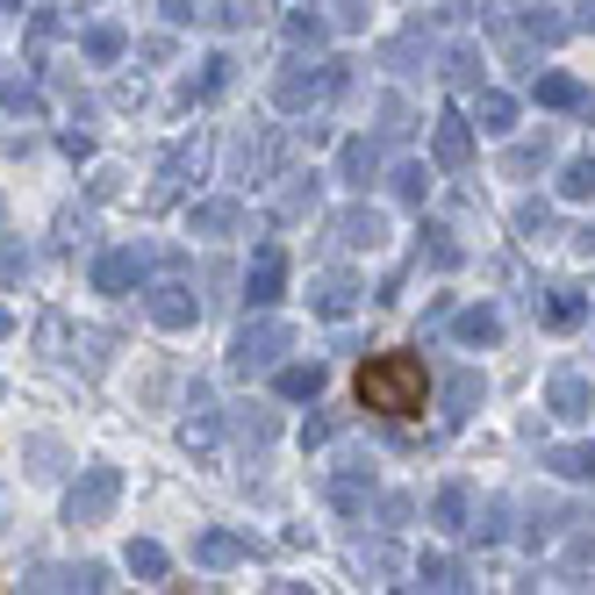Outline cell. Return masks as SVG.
<instances>
[{"mask_svg":"<svg viewBox=\"0 0 595 595\" xmlns=\"http://www.w3.org/2000/svg\"><path fill=\"white\" fill-rule=\"evenodd\" d=\"M352 402L373 409V417H394V423L423 417V409H431V366L417 352H373L352 373Z\"/></svg>","mask_w":595,"mask_h":595,"instance_id":"6da1fadb","label":"cell"},{"mask_svg":"<svg viewBox=\"0 0 595 595\" xmlns=\"http://www.w3.org/2000/svg\"><path fill=\"white\" fill-rule=\"evenodd\" d=\"M287 345H295V330H287V324H252V330H237L230 373H266V366H280Z\"/></svg>","mask_w":595,"mask_h":595,"instance_id":"7a4b0ae2","label":"cell"},{"mask_svg":"<svg viewBox=\"0 0 595 595\" xmlns=\"http://www.w3.org/2000/svg\"><path fill=\"white\" fill-rule=\"evenodd\" d=\"M115 495H122V474H115V466H86V481L65 495V516H72V524H101V516L115 510Z\"/></svg>","mask_w":595,"mask_h":595,"instance_id":"3957f363","label":"cell"},{"mask_svg":"<svg viewBox=\"0 0 595 595\" xmlns=\"http://www.w3.org/2000/svg\"><path fill=\"white\" fill-rule=\"evenodd\" d=\"M273 158H280V136L273 130H244L230 144V179H266Z\"/></svg>","mask_w":595,"mask_h":595,"instance_id":"277c9868","label":"cell"},{"mask_svg":"<svg viewBox=\"0 0 595 595\" xmlns=\"http://www.w3.org/2000/svg\"><path fill=\"white\" fill-rule=\"evenodd\" d=\"M280 280H287V252H280V244H266V252H258V266H252V280H244L252 309H273V301H280Z\"/></svg>","mask_w":595,"mask_h":595,"instance_id":"5b68a950","label":"cell"},{"mask_svg":"<svg viewBox=\"0 0 595 595\" xmlns=\"http://www.w3.org/2000/svg\"><path fill=\"white\" fill-rule=\"evenodd\" d=\"M194 316H202V309H194V295H187L179 280H158V287H151V324H165V330H187Z\"/></svg>","mask_w":595,"mask_h":595,"instance_id":"8992f818","label":"cell"},{"mask_svg":"<svg viewBox=\"0 0 595 595\" xmlns=\"http://www.w3.org/2000/svg\"><path fill=\"white\" fill-rule=\"evenodd\" d=\"M366 495H373V460H352L330 481V502H338V510H366Z\"/></svg>","mask_w":595,"mask_h":595,"instance_id":"52a82bcc","label":"cell"},{"mask_svg":"<svg viewBox=\"0 0 595 595\" xmlns=\"http://www.w3.org/2000/svg\"><path fill=\"white\" fill-rule=\"evenodd\" d=\"M380 237H388V223H380L373 208H352V216L338 223V244H345V252H373Z\"/></svg>","mask_w":595,"mask_h":595,"instance_id":"ba28073f","label":"cell"},{"mask_svg":"<svg viewBox=\"0 0 595 595\" xmlns=\"http://www.w3.org/2000/svg\"><path fill=\"white\" fill-rule=\"evenodd\" d=\"M244 553H252V545H244L237 531H208V538L194 545V560H202V567H237Z\"/></svg>","mask_w":595,"mask_h":595,"instance_id":"9c48e42d","label":"cell"},{"mask_svg":"<svg viewBox=\"0 0 595 595\" xmlns=\"http://www.w3.org/2000/svg\"><path fill=\"white\" fill-rule=\"evenodd\" d=\"M273 388H280L287 402H309V394H324V366H280Z\"/></svg>","mask_w":595,"mask_h":595,"instance_id":"30bf717a","label":"cell"},{"mask_svg":"<svg viewBox=\"0 0 595 595\" xmlns=\"http://www.w3.org/2000/svg\"><path fill=\"white\" fill-rule=\"evenodd\" d=\"M466 151H474V130L460 115H445L438 122V165H466Z\"/></svg>","mask_w":595,"mask_h":595,"instance_id":"8fae6325","label":"cell"},{"mask_svg":"<svg viewBox=\"0 0 595 595\" xmlns=\"http://www.w3.org/2000/svg\"><path fill=\"white\" fill-rule=\"evenodd\" d=\"M130 280H136V252H109V258L94 266V287H101V295H122Z\"/></svg>","mask_w":595,"mask_h":595,"instance_id":"7c38bea8","label":"cell"},{"mask_svg":"<svg viewBox=\"0 0 595 595\" xmlns=\"http://www.w3.org/2000/svg\"><path fill=\"white\" fill-rule=\"evenodd\" d=\"M237 202H202V208H194V230H202V237H230L237 230Z\"/></svg>","mask_w":595,"mask_h":595,"instance_id":"4fadbf2b","label":"cell"},{"mask_svg":"<svg viewBox=\"0 0 595 595\" xmlns=\"http://www.w3.org/2000/svg\"><path fill=\"white\" fill-rule=\"evenodd\" d=\"M352 301H359V287H352V280H338V273H330V280L316 287V309H324V316H345Z\"/></svg>","mask_w":595,"mask_h":595,"instance_id":"5bb4252c","label":"cell"},{"mask_svg":"<svg viewBox=\"0 0 595 595\" xmlns=\"http://www.w3.org/2000/svg\"><path fill=\"white\" fill-rule=\"evenodd\" d=\"M553 409H560V417H588V388L574 373H560L553 380Z\"/></svg>","mask_w":595,"mask_h":595,"instance_id":"9a60e30c","label":"cell"},{"mask_svg":"<svg viewBox=\"0 0 595 595\" xmlns=\"http://www.w3.org/2000/svg\"><path fill=\"white\" fill-rule=\"evenodd\" d=\"M445 402H452V417H466V409L481 402V373H452L445 380Z\"/></svg>","mask_w":595,"mask_h":595,"instance_id":"2e32d148","label":"cell"},{"mask_svg":"<svg viewBox=\"0 0 595 595\" xmlns=\"http://www.w3.org/2000/svg\"><path fill=\"white\" fill-rule=\"evenodd\" d=\"M122 43H130V37H122V29H115V22H101V29H86V58H101V65H109V58H122Z\"/></svg>","mask_w":595,"mask_h":595,"instance_id":"e0dca14e","label":"cell"},{"mask_svg":"<svg viewBox=\"0 0 595 595\" xmlns=\"http://www.w3.org/2000/svg\"><path fill=\"white\" fill-rule=\"evenodd\" d=\"M130 574H144V582H158V574H165V545L136 538V545H130Z\"/></svg>","mask_w":595,"mask_h":595,"instance_id":"ac0fdd59","label":"cell"},{"mask_svg":"<svg viewBox=\"0 0 595 595\" xmlns=\"http://www.w3.org/2000/svg\"><path fill=\"white\" fill-rule=\"evenodd\" d=\"M29 474H65V452L51 438H29Z\"/></svg>","mask_w":595,"mask_h":595,"instance_id":"d6986e66","label":"cell"},{"mask_svg":"<svg viewBox=\"0 0 595 595\" xmlns=\"http://www.w3.org/2000/svg\"><path fill=\"white\" fill-rule=\"evenodd\" d=\"M495 330H502V324H495V309H466V316H460V338H466V345H488Z\"/></svg>","mask_w":595,"mask_h":595,"instance_id":"ffe728a7","label":"cell"},{"mask_svg":"<svg viewBox=\"0 0 595 595\" xmlns=\"http://www.w3.org/2000/svg\"><path fill=\"white\" fill-rule=\"evenodd\" d=\"M545 316H553L560 330H567V324H582V295H574V287H553V301H545Z\"/></svg>","mask_w":595,"mask_h":595,"instance_id":"44dd1931","label":"cell"},{"mask_svg":"<svg viewBox=\"0 0 595 595\" xmlns=\"http://www.w3.org/2000/svg\"><path fill=\"white\" fill-rule=\"evenodd\" d=\"M394 567H402L394 545H359V574H394Z\"/></svg>","mask_w":595,"mask_h":595,"instance_id":"7402d4cb","label":"cell"},{"mask_svg":"<svg viewBox=\"0 0 595 595\" xmlns=\"http://www.w3.org/2000/svg\"><path fill=\"white\" fill-rule=\"evenodd\" d=\"M345 179H359V187L373 179V144H359V136L345 144Z\"/></svg>","mask_w":595,"mask_h":595,"instance_id":"603a6c76","label":"cell"},{"mask_svg":"<svg viewBox=\"0 0 595 595\" xmlns=\"http://www.w3.org/2000/svg\"><path fill=\"white\" fill-rule=\"evenodd\" d=\"M179 438H187V452H208V445H216V417H208V402H202V417H187V431H179Z\"/></svg>","mask_w":595,"mask_h":595,"instance_id":"cb8c5ba5","label":"cell"},{"mask_svg":"<svg viewBox=\"0 0 595 595\" xmlns=\"http://www.w3.org/2000/svg\"><path fill=\"white\" fill-rule=\"evenodd\" d=\"M481 130H495V136H502V130H516V109H510L502 94H488V101H481Z\"/></svg>","mask_w":595,"mask_h":595,"instance_id":"d4e9b609","label":"cell"},{"mask_svg":"<svg viewBox=\"0 0 595 595\" xmlns=\"http://www.w3.org/2000/svg\"><path fill=\"white\" fill-rule=\"evenodd\" d=\"M223 86H230V58H208V72L187 86V94H202V101H208V94H223Z\"/></svg>","mask_w":595,"mask_h":595,"instance_id":"484cf974","label":"cell"},{"mask_svg":"<svg viewBox=\"0 0 595 595\" xmlns=\"http://www.w3.org/2000/svg\"><path fill=\"white\" fill-rule=\"evenodd\" d=\"M538 101H553V109H567V101H582V86H574L567 72H553V80H538Z\"/></svg>","mask_w":595,"mask_h":595,"instance_id":"4316f807","label":"cell"},{"mask_svg":"<svg viewBox=\"0 0 595 595\" xmlns=\"http://www.w3.org/2000/svg\"><path fill=\"white\" fill-rule=\"evenodd\" d=\"M560 187H567L574 202H582V194H595V158H574V165H567V179H560Z\"/></svg>","mask_w":595,"mask_h":595,"instance_id":"83f0119b","label":"cell"},{"mask_svg":"<svg viewBox=\"0 0 595 595\" xmlns=\"http://www.w3.org/2000/svg\"><path fill=\"white\" fill-rule=\"evenodd\" d=\"M423 187H431L423 165H402V173H394V194H402V202H423Z\"/></svg>","mask_w":595,"mask_h":595,"instance_id":"f1b7e54d","label":"cell"},{"mask_svg":"<svg viewBox=\"0 0 595 595\" xmlns=\"http://www.w3.org/2000/svg\"><path fill=\"white\" fill-rule=\"evenodd\" d=\"M460 516H466V488H445V495H438V524L460 531Z\"/></svg>","mask_w":595,"mask_h":595,"instance_id":"f546056e","label":"cell"},{"mask_svg":"<svg viewBox=\"0 0 595 595\" xmlns=\"http://www.w3.org/2000/svg\"><path fill=\"white\" fill-rule=\"evenodd\" d=\"M553 466H560V474H574V481H588L595 474V452L582 445V452H553Z\"/></svg>","mask_w":595,"mask_h":595,"instance_id":"4dcf8cb0","label":"cell"},{"mask_svg":"<svg viewBox=\"0 0 595 595\" xmlns=\"http://www.w3.org/2000/svg\"><path fill=\"white\" fill-rule=\"evenodd\" d=\"M22 273H29V252H22V244H0V287L22 280Z\"/></svg>","mask_w":595,"mask_h":595,"instance_id":"1f68e13d","label":"cell"},{"mask_svg":"<svg viewBox=\"0 0 595 595\" xmlns=\"http://www.w3.org/2000/svg\"><path fill=\"white\" fill-rule=\"evenodd\" d=\"M423 588H460V567L452 560H423Z\"/></svg>","mask_w":595,"mask_h":595,"instance_id":"d6a6232c","label":"cell"},{"mask_svg":"<svg viewBox=\"0 0 595 595\" xmlns=\"http://www.w3.org/2000/svg\"><path fill=\"white\" fill-rule=\"evenodd\" d=\"M0 101H8V109H37V86L29 80H0Z\"/></svg>","mask_w":595,"mask_h":595,"instance_id":"836d02e7","label":"cell"},{"mask_svg":"<svg viewBox=\"0 0 595 595\" xmlns=\"http://www.w3.org/2000/svg\"><path fill=\"white\" fill-rule=\"evenodd\" d=\"M237 431H244V445H266V438H273V417H266V409H258V417H244Z\"/></svg>","mask_w":595,"mask_h":595,"instance_id":"e575fe53","label":"cell"},{"mask_svg":"<svg viewBox=\"0 0 595 595\" xmlns=\"http://www.w3.org/2000/svg\"><path fill=\"white\" fill-rule=\"evenodd\" d=\"M287 37H295V43H324V22H316V14H295V22H287Z\"/></svg>","mask_w":595,"mask_h":595,"instance_id":"d590c367","label":"cell"},{"mask_svg":"<svg viewBox=\"0 0 595 595\" xmlns=\"http://www.w3.org/2000/svg\"><path fill=\"white\" fill-rule=\"evenodd\" d=\"M202 14V0H165V22H194Z\"/></svg>","mask_w":595,"mask_h":595,"instance_id":"8d00e7d4","label":"cell"},{"mask_svg":"<svg viewBox=\"0 0 595 595\" xmlns=\"http://www.w3.org/2000/svg\"><path fill=\"white\" fill-rule=\"evenodd\" d=\"M8 330H14V324H8V309H0V338H8Z\"/></svg>","mask_w":595,"mask_h":595,"instance_id":"74e56055","label":"cell"},{"mask_svg":"<svg viewBox=\"0 0 595 595\" xmlns=\"http://www.w3.org/2000/svg\"><path fill=\"white\" fill-rule=\"evenodd\" d=\"M0 394H8V388H0Z\"/></svg>","mask_w":595,"mask_h":595,"instance_id":"f35d334b","label":"cell"}]
</instances>
